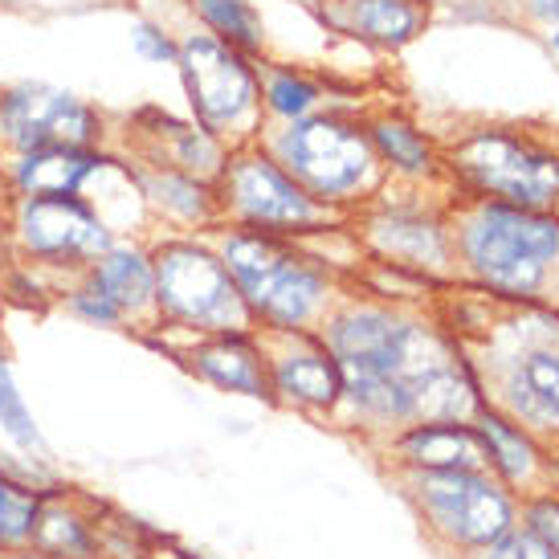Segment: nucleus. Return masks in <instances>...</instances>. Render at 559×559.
Masks as SVG:
<instances>
[{"mask_svg":"<svg viewBox=\"0 0 559 559\" xmlns=\"http://www.w3.org/2000/svg\"><path fill=\"white\" fill-rule=\"evenodd\" d=\"M319 335L343 368V404L372 429L401 433L417 420L478 413V380L437 326L384 302H335Z\"/></svg>","mask_w":559,"mask_h":559,"instance_id":"f257e3e1","label":"nucleus"},{"mask_svg":"<svg viewBox=\"0 0 559 559\" xmlns=\"http://www.w3.org/2000/svg\"><path fill=\"white\" fill-rule=\"evenodd\" d=\"M213 246L262 335L319 331L326 314L335 311V295H340L335 270L326 265V258L307 249L302 237L217 225Z\"/></svg>","mask_w":559,"mask_h":559,"instance_id":"f03ea898","label":"nucleus"},{"mask_svg":"<svg viewBox=\"0 0 559 559\" xmlns=\"http://www.w3.org/2000/svg\"><path fill=\"white\" fill-rule=\"evenodd\" d=\"M262 143L314 201L335 209L340 217L364 209L389 185L364 131V110L356 107H326L295 123L265 127Z\"/></svg>","mask_w":559,"mask_h":559,"instance_id":"7ed1b4c3","label":"nucleus"},{"mask_svg":"<svg viewBox=\"0 0 559 559\" xmlns=\"http://www.w3.org/2000/svg\"><path fill=\"white\" fill-rule=\"evenodd\" d=\"M453 253L481 286L498 295H535L551 262H559V217L539 209L466 197L453 204Z\"/></svg>","mask_w":559,"mask_h":559,"instance_id":"20e7f679","label":"nucleus"},{"mask_svg":"<svg viewBox=\"0 0 559 559\" xmlns=\"http://www.w3.org/2000/svg\"><path fill=\"white\" fill-rule=\"evenodd\" d=\"M445 180L466 197L551 213L559 204V147L514 123H478L441 143Z\"/></svg>","mask_w":559,"mask_h":559,"instance_id":"39448f33","label":"nucleus"},{"mask_svg":"<svg viewBox=\"0 0 559 559\" xmlns=\"http://www.w3.org/2000/svg\"><path fill=\"white\" fill-rule=\"evenodd\" d=\"M152 262H156V326L152 331L159 335L258 331L209 234L156 237Z\"/></svg>","mask_w":559,"mask_h":559,"instance_id":"423d86ee","label":"nucleus"},{"mask_svg":"<svg viewBox=\"0 0 559 559\" xmlns=\"http://www.w3.org/2000/svg\"><path fill=\"white\" fill-rule=\"evenodd\" d=\"M258 62L262 58H249L241 49L225 46L201 25H188L180 33L176 74L185 86L188 115L229 147L262 140L265 131Z\"/></svg>","mask_w":559,"mask_h":559,"instance_id":"0eeeda50","label":"nucleus"},{"mask_svg":"<svg viewBox=\"0 0 559 559\" xmlns=\"http://www.w3.org/2000/svg\"><path fill=\"white\" fill-rule=\"evenodd\" d=\"M221 225L258 229V234L282 237H314L331 234L340 225V213L319 204L298 185L278 159L270 156L262 140L229 147V159L217 176Z\"/></svg>","mask_w":559,"mask_h":559,"instance_id":"6e6552de","label":"nucleus"},{"mask_svg":"<svg viewBox=\"0 0 559 559\" xmlns=\"http://www.w3.org/2000/svg\"><path fill=\"white\" fill-rule=\"evenodd\" d=\"M4 234L16 262H29L58 282L82 270L119 241L115 225L91 197H4Z\"/></svg>","mask_w":559,"mask_h":559,"instance_id":"1a4fd4ad","label":"nucleus"},{"mask_svg":"<svg viewBox=\"0 0 559 559\" xmlns=\"http://www.w3.org/2000/svg\"><path fill=\"white\" fill-rule=\"evenodd\" d=\"M115 119L91 98L41 79L0 82V159L46 147H103Z\"/></svg>","mask_w":559,"mask_h":559,"instance_id":"9d476101","label":"nucleus"},{"mask_svg":"<svg viewBox=\"0 0 559 559\" xmlns=\"http://www.w3.org/2000/svg\"><path fill=\"white\" fill-rule=\"evenodd\" d=\"M413 495L425 519L453 544L490 547L511 531V507L481 469H417Z\"/></svg>","mask_w":559,"mask_h":559,"instance_id":"9b49d317","label":"nucleus"},{"mask_svg":"<svg viewBox=\"0 0 559 559\" xmlns=\"http://www.w3.org/2000/svg\"><path fill=\"white\" fill-rule=\"evenodd\" d=\"M364 213V246L372 249L380 265L401 274H441L453 262L450 221L425 213L420 204H389L380 192L359 209Z\"/></svg>","mask_w":559,"mask_h":559,"instance_id":"f8f14e48","label":"nucleus"},{"mask_svg":"<svg viewBox=\"0 0 559 559\" xmlns=\"http://www.w3.org/2000/svg\"><path fill=\"white\" fill-rule=\"evenodd\" d=\"M115 147L123 156H152L164 159L171 168H185L201 180L217 185L221 168L229 159V143L217 140L213 131H204L192 115H171L164 107H140L115 127Z\"/></svg>","mask_w":559,"mask_h":559,"instance_id":"ddd939ff","label":"nucleus"},{"mask_svg":"<svg viewBox=\"0 0 559 559\" xmlns=\"http://www.w3.org/2000/svg\"><path fill=\"white\" fill-rule=\"evenodd\" d=\"M127 159L115 143L103 147H46L0 159L4 197H98Z\"/></svg>","mask_w":559,"mask_h":559,"instance_id":"4468645a","label":"nucleus"},{"mask_svg":"<svg viewBox=\"0 0 559 559\" xmlns=\"http://www.w3.org/2000/svg\"><path fill=\"white\" fill-rule=\"evenodd\" d=\"M274 404L302 413H335L343 404V368L319 331H278L265 335Z\"/></svg>","mask_w":559,"mask_h":559,"instance_id":"2eb2a0df","label":"nucleus"},{"mask_svg":"<svg viewBox=\"0 0 559 559\" xmlns=\"http://www.w3.org/2000/svg\"><path fill=\"white\" fill-rule=\"evenodd\" d=\"M171 359H180L188 372L213 384L217 392H234L249 401L274 404L270 384V356H265L262 331H217V335H185V343L164 347Z\"/></svg>","mask_w":559,"mask_h":559,"instance_id":"dca6fc26","label":"nucleus"},{"mask_svg":"<svg viewBox=\"0 0 559 559\" xmlns=\"http://www.w3.org/2000/svg\"><path fill=\"white\" fill-rule=\"evenodd\" d=\"M131 180L140 188L147 221L168 225V234H213L221 225L217 185L152 156H127Z\"/></svg>","mask_w":559,"mask_h":559,"instance_id":"f3484780","label":"nucleus"},{"mask_svg":"<svg viewBox=\"0 0 559 559\" xmlns=\"http://www.w3.org/2000/svg\"><path fill=\"white\" fill-rule=\"evenodd\" d=\"M433 0H323L314 21L343 41L372 49V53H401L433 25Z\"/></svg>","mask_w":559,"mask_h":559,"instance_id":"a211bd4d","label":"nucleus"},{"mask_svg":"<svg viewBox=\"0 0 559 559\" xmlns=\"http://www.w3.org/2000/svg\"><path fill=\"white\" fill-rule=\"evenodd\" d=\"M364 131L376 147V159L389 176V185H437L445 180L441 140L408 115L404 107H368ZM450 185V180H445Z\"/></svg>","mask_w":559,"mask_h":559,"instance_id":"6ab92c4d","label":"nucleus"},{"mask_svg":"<svg viewBox=\"0 0 559 559\" xmlns=\"http://www.w3.org/2000/svg\"><path fill=\"white\" fill-rule=\"evenodd\" d=\"M82 278L98 286L103 295L127 314V326L143 335L156 326V262H152V246L135 241V237H119L110 249H103Z\"/></svg>","mask_w":559,"mask_h":559,"instance_id":"aec40b11","label":"nucleus"},{"mask_svg":"<svg viewBox=\"0 0 559 559\" xmlns=\"http://www.w3.org/2000/svg\"><path fill=\"white\" fill-rule=\"evenodd\" d=\"M396 453L413 469H481L490 466V450L478 425L466 420H417L396 433Z\"/></svg>","mask_w":559,"mask_h":559,"instance_id":"412c9836","label":"nucleus"},{"mask_svg":"<svg viewBox=\"0 0 559 559\" xmlns=\"http://www.w3.org/2000/svg\"><path fill=\"white\" fill-rule=\"evenodd\" d=\"M33 547L53 559H98V502L74 486L46 495L33 527Z\"/></svg>","mask_w":559,"mask_h":559,"instance_id":"4be33fe9","label":"nucleus"},{"mask_svg":"<svg viewBox=\"0 0 559 559\" xmlns=\"http://www.w3.org/2000/svg\"><path fill=\"white\" fill-rule=\"evenodd\" d=\"M258 82H262V115L265 127L274 123H295V119H307L314 110L340 107L331 94V79L314 74L307 66L295 62H278V58H262L258 62Z\"/></svg>","mask_w":559,"mask_h":559,"instance_id":"5701e85b","label":"nucleus"},{"mask_svg":"<svg viewBox=\"0 0 559 559\" xmlns=\"http://www.w3.org/2000/svg\"><path fill=\"white\" fill-rule=\"evenodd\" d=\"M507 396L519 417L556 425L559 420V352L535 347L519 356L507 372Z\"/></svg>","mask_w":559,"mask_h":559,"instance_id":"b1692460","label":"nucleus"},{"mask_svg":"<svg viewBox=\"0 0 559 559\" xmlns=\"http://www.w3.org/2000/svg\"><path fill=\"white\" fill-rule=\"evenodd\" d=\"M192 25L209 29L225 46L241 49L249 58H270V29L258 0H185Z\"/></svg>","mask_w":559,"mask_h":559,"instance_id":"393cba45","label":"nucleus"},{"mask_svg":"<svg viewBox=\"0 0 559 559\" xmlns=\"http://www.w3.org/2000/svg\"><path fill=\"white\" fill-rule=\"evenodd\" d=\"M0 429L9 437V445L21 453H37V457H49L46 437L33 420V408L25 404L21 389H16L13 364H9V340H4V326H0Z\"/></svg>","mask_w":559,"mask_h":559,"instance_id":"a878e982","label":"nucleus"},{"mask_svg":"<svg viewBox=\"0 0 559 559\" xmlns=\"http://www.w3.org/2000/svg\"><path fill=\"white\" fill-rule=\"evenodd\" d=\"M41 502H46V495L21 486L9 469L0 466V551L33 544V527H37Z\"/></svg>","mask_w":559,"mask_h":559,"instance_id":"bb28decb","label":"nucleus"},{"mask_svg":"<svg viewBox=\"0 0 559 559\" xmlns=\"http://www.w3.org/2000/svg\"><path fill=\"white\" fill-rule=\"evenodd\" d=\"M478 433L490 450V466H498L507 478H523L535 462V450L531 441L523 437V429H514L511 420H502L490 408H478Z\"/></svg>","mask_w":559,"mask_h":559,"instance_id":"cd10ccee","label":"nucleus"},{"mask_svg":"<svg viewBox=\"0 0 559 559\" xmlns=\"http://www.w3.org/2000/svg\"><path fill=\"white\" fill-rule=\"evenodd\" d=\"M58 307H62L70 319H79V323H86V326H98V331H131V326H127V314L119 311L98 286H91V282L82 278V274L62 282Z\"/></svg>","mask_w":559,"mask_h":559,"instance_id":"c85d7f7f","label":"nucleus"},{"mask_svg":"<svg viewBox=\"0 0 559 559\" xmlns=\"http://www.w3.org/2000/svg\"><path fill=\"white\" fill-rule=\"evenodd\" d=\"M131 49L147 66H176L180 53V33L164 25L159 16H135L131 21Z\"/></svg>","mask_w":559,"mask_h":559,"instance_id":"c756f323","label":"nucleus"},{"mask_svg":"<svg viewBox=\"0 0 559 559\" xmlns=\"http://www.w3.org/2000/svg\"><path fill=\"white\" fill-rule=\"evenodd\" d=\"M490 559H556V551L539 535H502L490 544Z\"/></svg>","mask_w":559,"mask_h":559,"instance_id":"7c9ffc66","label":"nucleus"},{"mask_svg":"<svg viewBox=\"0 0 559 559\" xmlns=\"http://www.w3.org/2000/svg\"><path fill=\"white\" fill-rule=\"evenodd\" d=\"M531 523H535V535H539L559 559V507L556 502H539V507L531 511Z\"/></svg>","mask_w":559,"mask_h":559,"instance_id":"2f4dec72","label":"nucleus"},{"mask_svg":"<svg viewBox=\"0 0 559 559\" xmlns=\"http://www.w3.org/2000/svg\"><path fill=\"white\" fill-rule=\"evenodd\" d=\"M519 16L551 33L559 29V0H519Z\"/></svg>","mask_w":559,"mask_h":559,"instance_id":"473e14b6","label":"nucleus"},{"mask_svg":"<svg viewBox=\"0 0 559 559\" xmlns=\"http://www.w3.org/2000/svg\"><path fill=\"white\" fill-rule=\"evenodd\" d=\"M9 265H13V246H9V234H4V209H0V278H4Z\"/></svg>","mask_w":559,"mask_h":559,"instance_id":"72a5a7b5","label":"nucleus"},{"mask_svg":"<svg viewBox=\"0 0 559 559\" xmlns=\"http://www.w3.org/2000/svg\"><path fill=\"white\" fill-rule=\"evenodd\" d=\"M0 559H53V556H46L41 547H13V551H0Z\"/></svg>","mask_w":559,"mask_h":559,"instance_id":"f704fd0d","label":"nucleus"},{"mask_svg":"<svg viewBox=\"0 0 559 559\" xmlns=\"http://www.w3.org/2000/svg\"><path fill=\"white\" fill-rule=\"evenodd\" d=\"M152 559H197L192 551H180V547H171L168 539H159V547H156V556Z\"/></svg>","mask_w":559,"mask_h":559,"instance_id":"c9c22d12","label":"nucleus"},{"mask_svg":"<svg viewBox=\"0 0 559 559\" xmlns=\"http://www.w3.org/2000/svg\"><path fill=\"white\" fill-rule=\"evenodd\" d=\"M282 4H298V9H307V13H319L323 9V0H282Z\"/></svg>","mask_w":559,"mask_h":559,"instance_id":"e433bc0d","label":"nucleus"},{"mask_svg":"<svg viewBox=\"0 0 559 559\" xmlns=\"http://www.w3.org/2000/svg\"><path fill=\"white\" fill-rule=\"evenodd\" d=\"M547 41H551V49L559 53V29H551V37H547Z\"/></svg>","mask_w":559,"mask_h":559,"instance_id":"4c0bfd02","label":"nucleus"},{"mask_svg":"<svg viewBox=\"0 0 559 559\" xmlns=\"http://www.w3.org/2000/svg\"><path fill=\"white\" fill-rule=\"evenodd\" d=\"M0 201H4V188H0Z\"/></svg>","mask_w":559,"mask_h":559,"instance_id":"58836bf2","label":"nucleus"}]
</instances>
